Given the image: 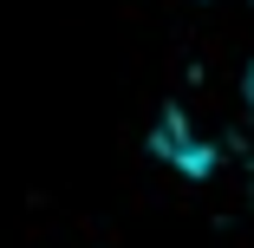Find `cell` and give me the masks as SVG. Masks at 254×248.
Returning <instances> with one entry per match:
<instances>
[{"instance_id": "obj_1", "label": "cell", "mask_w": 254, "mask_h": 248, "mask_svg": "<svg viewBox=\"0 0 254 248\" xmlns=\"http://www.w3.org/2000/svg\"><path fill=\"white\" fill-rule=\"evenodd\" d=\"M150 157L170 164V170L189 176V183H209V176L222 170V137L202 131L189 105H163L157 124H150Z\"/></svg>"}, {"instance_id": "obj_2", "label": "cell", "mask_w": 254, "mask_h": 248, "mask_svg": "<svg viewBox=\"0 0 254 248\" xmlns=\"http://www.w3.org/2000/svg\"><path fill=\"white\" fill-rule=\"evenodd\" d=\"M241 98H248V111H254V66L241 72Z\"/></svg>"}]
</instances>
